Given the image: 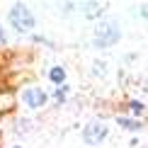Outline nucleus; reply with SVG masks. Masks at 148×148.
<instances>
[{"label":"nucleus","mask_w":148,"mask_h":148,"mask_svg":"<svg viewBox=\"0 0 148 148\" xmlns=\"http://www.w3.org/2000/svg\"><path fill=\"white\" fill-rule=\"evenodd\" d=\"M12 107H15V95L10 90L0 92V112H10Z\"/></svg>","instance_id":"nucleus-8"},{"label":"nucleus","mask_w":148,"mask_h":148,"mask_svg":"<svg viewBox=\"0 0 148 148\" xmlns=\"http://www.w3.org/2000/svg\"><path fill=\"white\" fill-rule=\"evenodd\" d=\"M66 95H68V85H58V88L53 90V97H56L58 102H63V100H66Z\"/></svg>","instance_id":"nucleus-10"},{"label":"nucleus","mask_w":148,"mask_h":148,"mask_svg":"<svg viewBox=\"0 0 148 148\" xmlns=\"http://www.w3.org/2000/svg\"><path fill=\"white\" fill-rule=\"evenodd\" d=\"M116 124L119 129H126V131H141V121L138 119H131V116H116Z\"/></svg>","instance_id":"nucleus-6"},{"label":"nucleus","mask_w":148,"mask_h":148,"mask_svg":"<svg viewBox=\"0 0 148 148\" xmlns=\"http://www.w3.org/2000/svg\"><path fill=\"white\" fill-rule=\"evenodd\" d=\"M8 41V36H5V29H3V24H0V44H5Z\"/></svg>","instance_id":"nucleus-12"},{"label":"nucleus","mask_w":148,"mask_h":148,"mask_svg":"<svg viewBox=\"0 0 148 148\" xmlns=\"http://www.w3.org/2000/svg\"><path fill=\"white\" fill-rule=\"evenodd\" d=\"M129 112H131V114H143L146 112V104L138 102V100H131V102H129Z\"/></svg>","instance_id":"nucleus-9"},{"label":"nucleus","mask_w":148,"mask_h":148,"mask_svg":"<svg viewBox=\"0 0 148 148\" xmlns=\"http://www.w3.org/2000/svg\"><path fill=\"white\" fill-rule=\"evenodd\" d=\"M12 148H22V146H12Z\"/></svg>","instance_id":"nucleus-13"},{"label":"nucleus","mask_w":148,"mask_h":148,"mask_svg":"<svg viewBox=\"0 0 148 148\" xmlns=\"http://www.w3.org/2000/svg\"><path fill=\"white\" fill-rule=\"evenodd\" d=\"M8 20H10V27H15L20 34L34 29V15H32V10H29L27 5H22V3H15L10 8Z\"/></svg>","instance_id":"nucleus-2"},{"label":"nucleus","mask_w":148,"mask_h":148,"mask_svg":"<svg viewBox=\"0 0 148 148\" xmlns=\"http://www.w3.org/2000/svg\"><path fill=\"white\" fill-rule=\"evenodd\" d=\"M49 80H51L56 88H58V85H63L66 83V68H63V66H53V68L49 71Z\"/></svg>","instance_id":"nucleus-7"},{"label":"nucleus","mask_w":148,"mask_h":148,"mask_svg":"<svg viewBox=\"0 0 148 148\" xmlns=\"http://www.w3.org/2000/svg\"><path fill=\"white\" fill-rule=\"evenodd\" d=\"M49 100V95L41 88H36V85H29V88H24L22 90V102L27 104L29 109H39V107H44Z\"/></svg>","instance_id":"nucleus-4"},{"label":"nucleus","mask_w":148,"mask_h":148,"mask_svg":"<svg viewBox=\"0 0 148 148\" xmlns=\"http://www.w3.org/2000/svg\"><path fill=\"white\" fill-rule=\"evenodd\" d=\"M119 39H121V29H119V24L112 22V20L97 22L95 32H92V46L95 49H109V46H114Z\"/></svg>","instance_id":"nucleus-1"},{"label":"nucleus","mask_w":148,"mask_h":148,"mask_svg":"<svg viewBox=\"0 0 148 148\" xmlns=\"http://www.w3.org/2000/svg\"><path fill=\"white\" fill-rule=\"evenodd\" d=\"M138 12H141V17H146V20H148V5H141Z\"/></svg>","instance_id":"nucleus-11"},{"label":"nucleus","mask_w":148,"mask_h":148,"mask_svg":"<svg viewBox=\"0 0 148 148\" xmlns=\"http://www.w3.org/2000/svg\"><path fill=\"white\" fill-rule=\"evenodd\" d=\"M107 134H109V126L104 124V121H90V124H85V129H83V141L90 148H95V146H100L102 141L107 138Z\"/></svg>","instance_id":"nucleus-3"},{"label":"nucleus","mask_w":148,"mask_h":148,"mask_svg":"<svg viewBox=\"0 0 148 148\" xmlns=\"http://www.w3.org/2000/svg\"><path fill=\"white\" fill-rule=\"evenodd\" d=\"M104 12V5L102 3H85L83 5V15L88 17V20H95V17H100Z\"/></svg>","instance_id":"nucleus-5"}]
</instances>
